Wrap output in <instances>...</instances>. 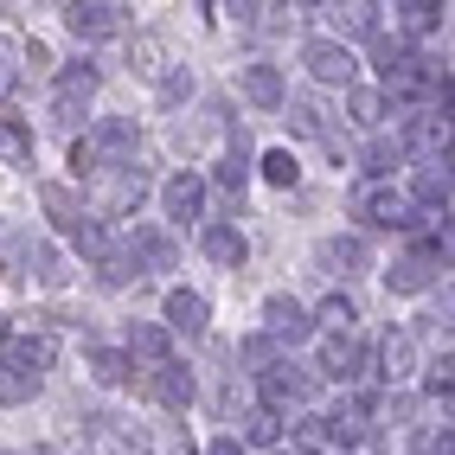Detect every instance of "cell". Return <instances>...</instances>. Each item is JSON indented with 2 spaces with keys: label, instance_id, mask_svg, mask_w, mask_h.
<instances>
[{
  "label": "cell",
  "instance_id": "cell-1",
  "mask_svg": "<svg viewBox=\"0 0 455 455\" xmlns=\"http://www.w3.org/2000/svg\"><path fill=\"white\" fill-rule=\"evenodd\" d=\"M129 161H141V129H135V116H103L84 141H71V167L90 173V180L109 173V167H129Z\"/></svg>",
  "mask_w": 455,
  "mask_h": 455
},
{
  "label": "cell",
  "instance_id": "cell-2",
  "mask_svg": "<svg viewBox=\"0 0 455 455\" xmlns=\"http://www.w3.org/2000/svg\"><path fill=\"white\" fill-rule=\"evenodd\" d=\"M141 199H148V167L141 161L109 167V173H97V187H90V205H97L103 219H135Z\"/></svg>",
  "mask_w": 455,
  "mask_h": 455
},
{
  "label": "cell",
  "instance_id": "cell-3",
  "mask_svg": "<svg viewBox=\"0 0 455 455\" xmlns=\"http://www.w3.org/2000/svg\"><path fill=\"white\" fill-rule=\"evenodd\" d=\"M353 219H359V225H372V231H417V225H423L398 187H372V180L353 193Z\"/></svg>",
  "mask_w": 455,
  "mask_h": 455
},
{
  "label": "cell",
  "instance_id": "cell-4",
  "mask_svg": "<svg viewBox=\"0 0 455 455\" xmlns=\"http://www.w3.org/2000/svg\"><path fill=\"white\" fill-rule=\"evenodd\" d=\"M443 263H449V237H423L411 257H398V263L385 269V289H391V295H423V289L436 283Z\"/></svg>",
  "mask_w": 455,
  "mask_h": 455
},
{
  "label": "cell",
  "instance_id": "cell-5",
  "mask_svg": "<svg viewBox=\"0 0 455 455\" xmlns=\"http://www.w3.org/2000/svg\"><path fill=\"white\" fill-rule=\"evenodd\" d=\"M97 90H103V71L97 65H84V58H77V65H65V71H58V84H52V116H58V123H77V116L90 109V97H97Z\"/></svg>",
  "mask_w": 455,
  "mask_h": 455
},
{
  "label": "cell",
  "instance_id": "cell-6",
  "mask_svg": "<svg viewBox=\"0 0 455 455\" xmlns=\"http://www.w3.org/2000/svg\"><path fill=\"white\" fill-rule=\"evenodd\" d=\"M90 449L97 455H155V436H148L141 423L103 411V417H90Z\"/></svg>",
  "mask_w": 455,
  "mask_h": 455
},
{
  "label": "cell",
  "instance_id": "cell-7",
  "mask_svg": "<svg viewBox=\"0 0 455 455\" xmlns=\"http://www.w3.org/2000/svg\"><path fill=\"white\" fill-rule=\"evenodd\" d=\"M123 13H129V7H116V0H77V7H65V26H71V39L97 45V39H116V33H123Z\"/></svg>",
  "mask_w": 455,
  "mask_h": 455
},
{
  "label": "cell",
  "instance_id": "cell-8",
  "mask_svg": "<svg viewBox=\"0 0 455 455\" xmlns=\"http://www.w3.org/2000/svg\"><path fill=\"white\" fill-rule=\"evenodd\" d=\"M308 333H315V321H308V308H301V301L295 295H269L263 301V340L269 347H295V340H308Z\"/></svg>",
  "mask_w": 455,
  "mask_h": 455
},
{
  "label": "cell",
  "instance_id": "cell-9",
  "mask_svg": "<svg viewBox=\"0 0 455 455\" xmlns=\"http://www.w3.org/2000/svg\"><path fill=\"white\" fill-rule=\"evenodd\" d=\"M123 257L135 263V276H161V269H173V263H180V244H173L167 231H155V225H135Z\"/></svg>",
  "mask_w": 455,
  "mask_h": 455
},
{
  "label": "cell",
  "instance_id": "cell-10",
  "mask_svg": "<svg viewBox=\"0 0 455 455\" xmlns=\"http://www.w3.org/2000/svg\"><path fill=\"white\" fill-rule=\"evenodd\" d=\"M257 391H263V411L283 417V404H301V398H308V372H301L295 359H269L263 379H257Z\"/></svg>",
  "mask_w": 455,
  "mask_h": 455
},
{
  "label": "cell",
  "instance_id": "cell-11",
  "mask_svg": "<svg viewBox=\"0 0 455 455\" xmlns=\"http://www.w3.org/2000/svg\"><path fill=\"white\" fill-rule=\"evenodd\" d=\"M398 148L404 155H423V161H443L449 155V116L443 109H417L404 123V135H398Z\"/></svg>",
  "mask_w": 455,
  "mask_h": 455
},
{
  "label": "cell",
  "instance_id": "cell-12",
  "mask_svg": "<svg viewBox=\"0 0 455 455\" xmlns=\"http://www.w3.org/2000/svg\"><path fill=\"white\" fill-rule=\"evenodd\" d=\"M315 263L327 269V276L353 283V276H366V269H372V251H366V237H321V244H315Z\"/></svg>",
  "mask_w": 455,
  "mask_h": 455
},
{
  "label": "cell",
  "instance_id": "cell-13",
  "mask_svg": "<svg viewBox=\"0 0 455 455\" xmlns=\"http://www.w3.org/2000/svg\"><path fill=\"white\" fill-rule=\"evenodd\" d=\"M321 372L333 385H359V372H372V353L353 340V333H327V347H321Z\"/></svg>",
  "mask_w": 455,
  "mask_h": 455
},
{
  "label": "cell",
  "instance_id": "cell-14",
  "mask_svg": "<svg viewBox=\"0 0 455 455\" xmlns=\"http://www.w3.org/2000/svg\"><path fill=\"white\" fill-rule=\"evenodd\" d=\"M148 398L161 411H187L199 398V385H193V372L180 366V359H161V366H148Z\"/></svg>",
  "mask_w": 455,
  "mask_h": 455
},
{
  "label": "cell",
  "instance_id": "cell-15",
  "mask_svg": "<svg viewBox=\"0 0 455 455\" xmlns=\"http://www.w3.org/2000/svg\"><path fill=\"white\" fill-rule=\"evenodd\" d=\"M372 366H379L385 385H404L417 372V333L411 327H391L385 340H379V353H372Z\"/></svg>",
  "mask_w": 455,
  "mask_h": 455
},
{
  "label": "cell",
  "instance_id": "cell-16",
  "mask_svg": "<svg viewBox=\"0 0 455 455\" xmlns=\"http://www.w3.org/2000/svg\"><path fill=\"white\" fill-rule=\"evenodd\" d=\"M411 193H417V219H449V167L443 161H423L417 173H411ZM404 193V199H411Z\"/></svg>",
  "mask_w": 455,
  "mask_h": 455
},
{
  "label": "cell",
  "instance_id": "cell-17",
  "mask_svg": "<svg viewBox=\"0 0 455 455\" xmlns=\"http://www.w3.org/2000/svg\"><path fill=\"white\" fill-rule=\"evenodd\" d=\"M301 65H308L321 84H353V77H359V58H353L347 45H333V39H315L308 52H301Z\"/></svg>",
  "mask_w": 455,
  "mask_h": 455
},
{
  "label": "cell",
  "instance_id": "cell-18",
  "mask_svg": "<svg viewBox=\"0 0 455 455\" xmlns=\"http://www.w3.org/2000/svg\"><path fill=\"white\" fill-rule=\"evenodd\" d=\"M161 205H167V219H173V225L205 219V180H199V173H173L167 187H161Z\"/></svg>",
  "mask_w": 455,
  "mask_h": 455
},
{
  "label": "cell",
  "instance_id": "cell-19",
  "mask_svg": "<svg viewBox=\"0 0 455 455\" xmlns=\"http://www.w3.org/2000/svg\"><path fill=\"white\" fill-rule=\"evenodd\" d=\"M321 13H327V26H333V45H347V39L379 33V13H385V7H372V0H347V7H321Z\"/></svg>",
  "mask_w": 455,
  "mask_h": 455
},
{
  "label": "cell",
  "instance_id": "cell-20",
  "mask_svg": "<svg viewBox=\"0 0 455 455\" xmlns=\"http://www.w3.org/2000/svg\"><path fill=\"white\" fill-rule=\"evenodd\" d=\"M199 251L219 263V269H244V257H251V237L237 231V225H205L199 231Z\"/></svg>",
  "mask_w": 455,
  "mask_h": 455
},
{
  "label": "cell",
  "instance_id": "cell-21",
  "mask_svg": "<svg viewBox=\"0 0 455 455\" xmlns=\"http://www.w3.org/2000/svg\"><path fill=\"white\" fill-rule=\"evenodd\" d=\"M237 90H244L251 109H283L289 103V84H283L276 65H244V84H237Z\"/></svg>",
  "mask_w": 455,
  "mask_h": 455
},
{
  "label": "cell",
  "instance_id": "cell-22",
  "mask_svg": "<svg viewBox=\"0 0 455 455\" xmlns=\"http://www.w3.org/2000/svg\"><path fill=\"white\" fill-rule=\"evenodd\" d=\"M161 315H167V333H187V340H199V333H205V321H212L205 295H193V289H173Z\"/></svg>",
  "mask_w": 455,
  "mask_h": 455
},
{
  "label": "cell",
  "instance_id": "cell-23",
  "mask_svg": "<svg viewBox=\"0 0 455 455\" xmlns=\"http://www.w3.org/2000/svg\"><path fill=\"white\" fill-rule=\"evenodd\" d=\"M443 26V7H430V0H398L391 7V39H423V33H436Z\"/></svg>",
  "mask_w": 455,
  "mask_h": 455
},
{
  "label": "cell",
  "instance_id": "cell-24",
  "mask_svg": "<svg viewBox=\"0 0 455 455\" xmlns=\"http://www.w3.org/2000/svg\"><path fill=\"white\" fill-rule=\"evenodd\" d=\"M52 359H58V340L45 327H33V333H13V366H26V372H52Z\"/></svg>",
  "mask_w": 455,
  "mask_h": 455
},
{
  "label": "cell",
  "instance_id": "cell-25",
  "mask_svg": "<svg viewBox=\"0 0 455 455\" xmlns=\"http://www.w3.org/2000/svg\"><path fill=\"white\" fill-rule=\"evenodd\" d=\"M26 269H33V283H45V289H65L71 283V263H65L58 244H33V251H26Z\"/></svg>",
  "mask_w": 455,
  "mask_h": 455
},
{
  "label": "cell",
  "instance_id": "cell-26",
  "mask_svg": "<svg viewBox=\"0 0 455 455\" xmlns=\"http://www.w3.org/2000/svg\"><path fill=\"white\" fill-rule=\"evenodd\" d=\"M283 109H289V129H295V135H308V141H333V129H327V109H321L315 97H289Z\"/></svg>",
  "mask_w": 455,
  "mask_h": 455
},
{
  "label": "cell",
  "instance_id": "cell-27",
  "mask_svg": "<svg viewBox=\"0 0 455 455\" xmlns=\"http://www.w3.org/2000/svg\"><path fill=\"white\" fill-rule=\"evenodd\" d=\"M219 187H225V193H244V187H251V141H244V135H231L225 161H219Z\"/></svg>",
  "mask_w": 455,
  "mask_h": 455
},
{
  "label": "cell",
  "instance_id": "cell-28",
  "mask_svg": "<svg viewBox=\"0 0 455 455\" xmlns=\"http://www.w3.org/2000/svg\"><path fill=\"white\" fill-rule=\"evenodd\" d=\"M135 359L161 366V359H167V327H155V321H135V327H129V366H135Z\"/></svg>",
  "mask_w": 455,
  "mask_h": 455
},
{
  "label": "cell",
  "instance_id": "cell-29",
  "mask_svg": "<svg viewBox=\"0 0 455 455\" xmlns=\"http://www.w3.org/2000/svg\"><path fill=\"white\" fill-rule=\"evenodd\" d=\"M39 398V379L33 372H26V366H13V359H0V404H33Z\"/></svg>",
  "mask_w": 455,
  "mask_h": 455
},
{
  "label": "cell",
  "instance_id": "cell-30",
  "mask_svg": "<svg viewBox=\"0 0 455 455\" xmlns=\"http://www.w3.org/2000/svg\"><path fill=\"white\" fill-rule=\"evenodd\" d=\"M347 116L359 129H379L385 116H391V103H385V90H347Z\"/></svg>",
  "mask_w": 455,
  "mask_h": 455
},
{
  "label": "cell",
  "instance_id": "cell-31",
  "mask_svg": "<svg viewBox=\"0 0 455 455\" xmlns=\"http://www.w3.org/2000/svg\"><path fill=\"white\" fill-rule=\"evenodd\" d=\"M90 379H97V385H129V379H135V366H129V353L97 347V353H90Z\"/></svg>",
  "mask_w": 455,
  "mask_h": 455
},
{
  "label": "cell",
  "instance_id": "cell-32",
  "mask_svg": "<svg viewBox=\"0 0 455 455\" xmlns=\"http://www.w3.org/2000/svg\"><path fill=\"white\" fill-rule=\"evenodd\" d=\"M276 443H283V417L257 404V411L244 417V449H276Z\"/></svg>",
  "mask_w": 455,
  "mask_h": 455
},
{
  "label": "cell",
  "instance_id": "cell-33",
  "mask_svg": "<svg viewBox=\"0 0 455 455\" xmlns=\"http://www.w3.org/2000/svg\"><path fill=\"white\" fill-rule=\"evenodd\" d=\"M0 161L7 167H33V129L26 123H0Z\"/></svg>",
  "mask_w": 455,
  "mask_h": 455
},
{
  "label": "cell",
  "instance_id": "cell-34",
  "mask_svg": "<svg viewBox=\"0 0 455 455\" xmlns=\"http://www.w3.org/2000/svg\"><path fill=\"white\" fill-rule=\"evenodd\" d=\"M308 321H321L327 333H353V321H359V308H353V295H327V301H321V308H315Z\"/></svg>",
  "mask_w": 455,
  "mask_h": 455
},
{
  "label": "cell",
  "instance_id": "cell-35",
  "mask_svg": "<svg viewBox=\"0 0 455 455\" xmlns=\"http://www.w3.org/2000/svg\"><path fill=\"white\" fill-rule=\"evenodd\" d=\"M39 205H45V212H52V219L65 225V231L84 219V205H77V193H71V187H39Z\"/></svg>",
  "mask_w": 455,
  "mask_h": 455
},
{
  "label": "cell",
  "instance_id": "cell-36",
  "mask_svg": "<svg viewBox=\"0 0 455 455\" xmlns=\"http://www.w3.org/2000/svg\"><path fill=\"white\" fill-rule=\"evenodd\" d=\"M263 180H269V187H295V155H289V148H269V155H263V167H257Z\"/></svg>",
  "mask_w": 455,
  "mask_h": 455
},
{
  "label": "cell",
  "instance_id": "cell-37",
  "mask_svg": "<svg viewBox=\"0 0 455 455\" xmlns=\"http://www.w3.org/2000/svg\"><path fill=\"white\" fill-rule=\"evenodd\" d=\"M398 161H404V148H398V141H372V148H366V173H372V187H379V180L398 167Z\"/></svg>",
  "mask_w": 455,
  "mask_h": 455
},
{
  "label": "cell",
  "instance_id": "cell-38",
  "mask_svg": "<svg viewBox=\"0 0 455 455\" xmlns=\"http://www.w3.org/2000/svg\"><path fill=\"white\" fill-rule=\"evenodd\" d=\"M20 65H26L20 39H0V97H13V90H20Z\"/></svg>",
  "mask_w": 455,
  "mask_h": 455
},
{
  "label": "cell",
  "instance_id": "cell-39",
  "mask_svg": "<svg viewBox=\"0 0 455 455\" xmlns=\"http://www.w3.org/2000/svg\"><path fill=\"white\" fill-rule=\"evenodd\" d=\"M97 276H103V289H123V283H135V263L123 251H109V257H97Z\"/></svg>",
  "mask_w": 455,
  "mask_h": 455
},
{
  "label": "cell",
  "instance_id": "cell-40",
  "mask_svg": "<svg viewBox=\"0 0 455 455\" xmlns=\"http://www.w3.org/2000/svg\"><path fill=\"white\" fill-rule=\"evenodd\" d=\"M193 97V71H173V77H161V103L173 109V103H187Z\"/></svg>",
  "mask_w": 455,
  "mask_h": 455
},
{
  "label": "cell",
  "instance_id": "cell-41",
  "mask_svg": "<svg viewBox=\"0 0 455 455\" xmlns=\"http://www.w3.org/2000/svg\"><path fill=\"white\" fill-rule=\"evenodd\" d=\"M321 436H327V417H301V443H308V449H315Z\"/></svg>",
  "mask_w": 455,
  "mask_h": 455
},
{
  "label": "cell",
  "instance_id": "cell-42",
  "mask_svg": "<svg viewBox=\"0 0 455 455\" xmlns=\"http://www.w3.org/2000/svg\"><path fill=\"white\" fill-rule=\"evenodd\" d=\"M244 359H251V366H269V340H263V333H257V340H244Z\"/></svg>",
  "mask_w": 455,
  "mask_h": 455
},
{
  "label": "cell",
  "instance_id": "cell-43",
  "mask_svg": "<svg viewBox=\"0 0 455 455\" xmlns=\"http://www.w3.org/2000/svg\"><path fill=\"white\" fill-rule=\"evenodd\" d=\"M205 455H251V449H244V443H237V436H219V443H212Z\"/></svg>",
  "mask_w": 455,
  "mask_h": 455
},
{
  "label": "cell",
  "instance_id": "cell-44",
  "mask_svg": "<svg viewBox=\"0 0 455 455\" xmlns=\"http://www.w3.org/2000/svg\"><path fill=\"white\" fill-rule=\"evenodd\" d=\"M167 455H193V443H180V436H173V443H167Z\"/></svg>",
  "mask_w": 455,
  "mask_h": 455
},
{
  "label": "cell",
  "instance_id": "cell-45",
  "mask_svg": "<svg viewBox=\"0 0 455 455\" xmlns=\"http://www.w3.org/2000/svg\"><path fill=\"white\" fill-rule=\"evenodd\" d=\"M269 455H315V449H269Z\"/></svg>",
  "mask_w": 455,
  "mask_h": 455
},
{
  "label": "cell",
  "instance_id": "cell-46",
  "mask_svg": "<svg viewBox=\"0 0 455 455\" xmlns=\"http://www.w3.org/2000/svg\"><path fill=\"white\" fill-rule=\"evenodd\" d=\"M0 340H13V327H7V321H0Z\"/></svg>",
  "mask_w": 455,
  "mask_h": 455
},
{
  "label": "cell",
  "instance_id": "cell-47",
  "mask_svg": "<svg viewBox=\"0 0 455 455\" xmlns=\"http://www.w3.org/2000/svg\"><path fill=\"white\" fill-rule=\"evenodd\" d=\"M13 455H20V449H13Z\"/></svg>",
  "mask_w": 455,
  "mask_h": 455
}]
</instances>
